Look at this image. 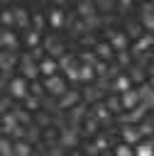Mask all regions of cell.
Listing matches in <instances>:
<instances>
[{
    "instance_id": "7402d4cb",
    "label": "cell",
    "mask_w": 154,
    "mask_h": 156,
    "mask_svg": "<svg viewBox=\"0 0 154 156\" xmlns=\"http://www.w3.org/2000/svg\"><path fill=\"white\" fill-rule=\"evenodd\" d=\"M93 115H95L100 122H110V117H112V110H110L108 105H103V102H93Z\"/></svg>"
},
{
    "instance_id": "6da1fadb",
    "label": "cell",
    "mask_w": 154,
    "mask_h": 156,
    "mask_svg": "<svg viewBox=\"0 0 154 156\" xmlns=\"http://www.w3.org/2000/svg\"><path fill=\"white\" fill-rule=\"evenodd\" d=\"M5 93H10L12 98H15V102H22L27 95H29V83H27V78L20 73V76H12L10 80H7V85H5Z\"/></svg>"
},
{
    "instance_id": "f1b7e54d",
    "label": "cell",
    "mask_w": 154,
    "mask_h": 156,
    "mask_svg": "<svg viewBox=\"0 0 154 156\" xmlns=\"http://www.w3.org/2000/svg\"><path fill=\"white\" fill-rule=\"evenodd\" d=\"M134 154H137V156L154 154V141H137V144H134Z\"/></svg>"
},
{
    "instance_id": "ffe728a7",
    "label": "cell",
    "mask_w": 154,
    "mask_h": 156,
    "mask_svg": "<svg viewBox=\"0 0 154 156\" xmlns=\"http://www.w3.org/2000/svg\"><path fill=\"white\" fill-rule=\"evenodd\" d=\"M42 102H44V98H42V95H37V93H29V95L22 100V105H24L29 112H37V110H42Z\"/></svg>"
},
{
    "instance_id": "44dd1931",
    "label": "cell",
    "mask_w": 154,
    "mask_h": 156,
    "mask_svg": "<svg viewBox=\"0 0 154 156\" xmlns=\"http://www.w3.org/2000/svg\"><path fill=\"white\" fill-rule=\"evenodd\" d=\"M100 124H103V122H100V119H98L93 112H88V117L83 119V134H88V136H90V134H95Z\"/></svg>"
},
{
    "instance_id": "7c38bea8",
    "label": "cell",
    "mask_w": 154,
    "mask_h": 156,
    "mask_svg": "<svg viewBox=\"0 0 154 156\" xmlns=\"http://www.w3.org/2000/svg\"><path fill=\"white\" fill-rule=\"evenodd\" d=\"M120 100H122V110H134L137 105H142V95L137 88H130L125 93H120Z\"/></svg>"
},
{
    "instance_id": "d6986e66",
    "label": "cell",
    "mask_w": 154,
    "mask_h": 156,
    "mask_svg": "<svg viewBox=\"0 0 154 156\" xmlns=\"http://www.w3.org/2000/svg\"><path fill=\"white\" fill-rule=\"evenodd\" d=\"M93 12H98V10H95V0H78V2H76V15H78V17H88V15H93Z\"/></svg>"
},
{
    "instance_id": "4fadbf2b",
    "label": "cell",
    "mask_w": 154,
    "mask_h": 156,
    "mask_svg": "<svg viewBox=\"0 0 154 156\" xmlns=\"http://www.w3.org/2000/svg\"><path fill=\"white\" fill-rule=\"evenodd\" d=\"M120 136H122V141H127V144H137L139 139H142V132H139V124H132V122H127L122 129H120Z\"/></svg>"
},
{
    "instance_id": "836d02e7",
    "label": "cell",
    "mask_w": 154,
    "mask_h": 156,
    "mask_svg": "<svg viewBox=\"0 0 154 156\" xmlns=\"http://www.w3.org/2000/svg\"><path fill=\"white\" fill-rule=\"evenodd\" d=\"M139 22H142V27H144L147 32H154V12L142 15V17H139Z\"/></svg>"
},
{
    "instance_id": "2e32d148",
    "label": "cell",
    "mask_w": 154,
    "mask_h": 156,
    "mask_svg": "<svg viewBox=\"0 0 154 156\" xmlns=\"http://www.w3.org/2000/svg\"><path fill=\"white\" fill-rule=\"evenodd\" d=\"M39 71H42V78L44 76H54V73H59L61 68H59V58H54V56H44L42 61H39Z\"/></svg>"
},
{
    "instance_id": "30bf717a",
    "label": "cell",
    "mask_w": 154,
    "mask_h": 156,
    "mask_svg": "<svg viewBox=\"0 0 154 156\" xmlns=\"http://www.w3.org/2000/svg\"><path fill=\"white\" fill-rule=\"evenodd\" d=\"M22 44H24L27 49H37V46H44V37H42L39 29L29 27V29H24V34H22Z\"/></svg>"
},
{
    "instance_id": "74e56055",
    "label": "cell",
    "mask_w": 154,
    "mask_h": 156,
    "mask_svg": "<svg viewBox=\"0 0 154 156\" xmlns=\"http://www.w3.org/2000/svg\"><path fill=\"white\" fill-rule=\"evenodd\" d=\"M66 2H68V0H54V7H64Z\"/></svg>"
},
{
    "instance_id": "7a4b0ae2",
    "label": "cell",
    "mask_w": 154,
    "mask_h": 156,
    "mask_svg": "<svg viewBox=\"0 0 154 156\" xmlns=\"http://www.w3.org/2000/svg\"><path fill=\"white\" fill-rule=\"evenodd\" d=\"M66 80H68V78H64L61 71L54 73V76H44V90H46L51 98H59V95H64V93L68 90Z\"/></svg>"
},
{
    "instance_id": "8d00e7d4",
    "label": "cell",
    "mask_w": 154,
    "mask_h": 156,
    "mask_svg": "<svg viewBox=\"0 0 154 156\" xmlns=\"http://www.w3.org/2000/svg\"><path fill=\"white\" fill-rule=\"evenodd\" d=\"M132 5H134V0H117V7H120L122 12H127V10H132Z\"/></svg>"
},
{
    "instance_id": "e0dca14e",
    "label": "cell",
    "mask_w": 154,
    "mask_h": 156,
    "mask_svg": "<svg viewBox=\"0 0 154 156\" xmlns=\"http://www.w3.org/2000/svg\"><path fill=\"white\" fill-rule=\"evenodd\" d=\"M93 49H95V54H98L100 61H112L115 58V49L110 46V41H98Z\"/></svg>"
},
{
    "instance_id": "603a6c76",
    "label": "cell",
    "mask_w": 154,
    "mask_h": 156,
    "mask_svg": "<svg viewBox=\"0 0 154 156\" xmlns=\"http://www.w3.org/2000/svg\"><path fill=\"white\" fill-rule=\"evenodd\" d=\"M73 66H78L76 56H71V54H61V56H59V68H61V73H66V71L73 68Z\"/></svg>"
},
{
    "instance_id": "83f0119b",
    "label": "cell",
    "mask_w": 154,
    "mask_h": 156,
    "mask_svg": "<svg viewBox=\"0 0 154 156\" xmlns=\"http://www.w3.org/2000/svg\"><path fill=\"white\" fill-rule=\"evenodd\" d=\"M49 117H51L49 112H42V110H37V112H34V119H32V122H34V124H39V127L44 129V127L54 124V119H49Z\"/></svg>"
},
{
    "instance_id": "8992f818",
    "label": "cell",
    "mask_w": 154,
    "mask_h": 156,
    "mask_svg": "<svg viewBox=\"0 0 154 156\" xmlns=\"http://www.w3.org/2000/svg\"><path fill=\"white\" fill-rule=\"evenodd\" d=\"M46 20H49V27H51L54 32H59V29H64V27H66L68 15L64 12V7H54V5H51V10L46 12Z\"/></svg>"
},
{
    "instance_id": "4316f807",
    "label": "cell",
    "mask_w": 154,
    "mask_h": 156,
    "mask_svg": "<svg viewBox=\"0 0 154 156\" xmlns=\"http://www.w3.org/2000/svg\"><path fill=\"white\" fill-rule=\"evenodd\" d=\"M32 27L34 29H44V27H49V20H46V15L44 12H32Z\"/></svg>"
},
{
    "instance_id": "cb8c5ba5",
    "label": "cell",
    "mask_w": 154,
    "mask_h": 156,
    "mask_svg": "<svg viewBox=\"0 0 154 156\" xmlns=\"http://www.w3.org/2000/svg\"><path fill=\"white\" fill-rule=\"evenodd\" d=\"M130 78H132L134 85H139V83H144V78H149V73H147L142 66H132V68H130Z\"/></svg>"
},
{
    "instance_id": "d590c367",
    "label": "cell",
    "mask_w": 154,
    "mask_h": 156,
    "mask_svg": "<svg viewBox=\"0 0 154 156\" xmlns=\"http://www.w3.org/2000/svg\"><path fill=\"white\" fill-rule=\"evenodd\" d=\"M2 154H5V156H12V154H15V144L7 139V134L2 136Z\"/></svg>"
},
{
    "instance_id": "484cf974",
    "label": "cell",
    "mask_w": 154,
    "mask_h": 156,
    "mask_svg": "<svg viewBox=\"0 0 154 156\" xmlns=\"http://www.w3.org/2000/svg\"><path fill=\"white\" fill-rule=\"evenodd\" d=\"M27 154H32V141L17 139L15 141V156H27Z\"/></svg>"
},
{
    "instance_id": "9c48e42d",
    "label": "cell",
    "mask_w": 154,
    "mask_h": 156,
    "mask_svg": "<svg viewBox=\"0 0 154 156\" xmlns=\"http://www.w3.org/2000/svg\"><path fill=\"white\" fill-rule=\"evenodd\" d=\"M68 112V124H73V127H83V119L88 117V107H86V102H78V105H73L71 110H66Z\"/></svg>"
},
{
    "instance_id": "d4e9b609",
    "label": "cell",
    "mask_w": 154,
    "mask_h": 156,
    "mask_svg": "<svg viewBox=\"0 0 154 156\" xmlns=\"http://www.w3.org/2000/svg\"><path fill=\"white\" fill-rule=\"evenodd\" d=\"M115 7H117V0H95V10L100 15H110Z\"/></svg>"
},
{
    "instance_id": "52a82bcc",
    "label": "cell",
    "mask_w": 154,
    "mask_h": 156,
    "mask_svg": "<svg viewBox=\"0 0 154 156\" xmlns=\"http://www.w3.org/2000/svg\"><path fill=\"white\" fill-rule=\"evenodd\" d=\"M44 51H46V56L59 58L61 54H66V46H64V41L56 34H49V37H44Z\"/></svg>"
},
{
    "instance_id": "5bb4252c",
    "label": "cell",
    "mask_w": 154,
    "mask_h": 156,
    "mask_svg": "<svg viewBox=\"0 0 154 156\" xmlns=\"http://www.w3.org/2000/svg\"><path fill=\"white\" fill-rule=\"evenodd\" d=\"M15 10V29H29L32 27V15L24 10V7H12Z\"/></svg>"
},
{
    "instance_id": "8fae6325",
    "label": "cell",
    "mask_w": 154,
    "mask_h": 156,
    "mask_svg": "<svg viewBox=\"0 0 154 156\" xmlns=\"http://www.w3.org/2000/svg\"><path fill=\"white\" fill-rule=\"evenodd\" d=\"M132 85H134V83H132L130 73H115L112 80H110V90H112V93H125V90H130Z\"/></svg>"
},
{
    "instance_id": "3957f363",
    "label": "cell",
    "mask_w": 154,
    "mask_h": 156,
    "mask_svg": "<svg viewBox=\"0 0 154 156\" xmlns=\"http://www.w3.org/2000/svg\"><path fill=\"white\" fill-rule=\"evenodd\" d=\"M78 102H83V90L68 88L64 95H59V100H56V107H59V110H71V107H73V105H78Z\"/></svg>"
},
{
    "instance_id": "1f68e13d",
    "label": "cell",
    "mask_w": 154,
    "mask_h": 156,
    "mask_svg": "<svg viewBox=\"0 0 154 156\" xmlns=\"http://www.w3.org/2000/svg\"><path fill=\"white\" fill-rule=\"evenodd\" d=\"M2 27H15V10H10V7H5L2 10Z\"/></svg>"
},
{
    "instance_id": "9a60e30c",
    "label": "cell",
    "mask_w": 154,
    "mask_h": 156,
    "mask_svg": "<svg viewBox=\"0 0 154 156\" xmlns=\"http://www.w3.org/2000/svg\"><path fill=\"white\" fill-rule=\"evenodd\" d=\"M17 51H10V49H2V56H0V63H2V71L12 73V68H20V61H17Z\"/></svg>"
},
{
    "instance_id": "4dcf8cb0",
    "label": "cell",
    "mask_w": 154,
    "mask_h": 156,
    "mask_svg": "<svg viewBox=\"0 0 154 156\" xmlns=\"http://www.w3.org/2000/svg\"><path fill=\"white\" fill-rule=\"evenodd\" d=\"M142 29H144V27H142V22H139V24H134V22H130V24L125 27V32L130 34V39H139V37L144 34Z\"/></svg>"
},
{
    "instance_id": "f35d334b",
    "label": "cell",
    "mask_w": 154,
    "mask_h": 156,
    "mask_svg": "<svg viewBox=\"0 0 154 156\" xmlns=\"http://www.w3.org/2000/svg\"><path fill=\"white\" fill-rule=\"evenodd\" d=\"M152 2H154V0H152Z\"/></svg>"
},
{
    "instance_id": "f546056e",
    "label": "cell",
    "mask_w": 154,
    "mask_h": 156,
    "mask_svg": "<svg viewBox=\"0 0 154 156\" xmlns=\"http://www.w3.org/2000/svg\"><path fill=\"white\" fill-rule=\"evenodd\" d=\"M98 98H100V90L88 83V88L83 90V100H86V102H98Z\"/></svg>"
},
{
    "instance_id": "ba28073f",
    "label": "cell",
    "mask_w": 154,
    "mask_h": 156,
    "mask_svg": "<svg viewBox=\"0 0 154 156\" xmlns=\"http://www.w3.org/2000/svg\"><path fill=\"white\" fill-rule=\"evenodd\" d=\"M20 37H17V29L15 27H2V37H0V44L2 49H10V51H17L20 49Z\"/></svg>"
},
{
    "instance_id": "5b68a950",
    "label": "cell",
    "mask_w": 154,
    "mask_h": 156,
    "mask_svg": "<svg viewBox=\"0 0 154 156\" xmlns=\"http://www.w3.org/2000/svg\"><path fill=\"white\" fill-rule=\"evenodd\" d=\"M20 73H22L27 80H29V78L34 80L37 76H42V71H39V61H37V58H32L29 54H27V56H22V58H20Z\"/></svg>"
},
{
    "instance_id": "277c9868",
    "label": "cell",
    "mask_w": 154,
    "mask_h": 156,
    "mask_svg": "<svg viewBox=\"0 0 154 156\" xmlns=\"http://www.w3.org/2000/svg\"><path fill=\"white\" fill-rule=\"evenodd\" d=\"M108 41L115 51H125L130 49V34L125 29H108Z\"/></svg>"
},
{
    "instance_id": "d6a6232c",
    "label": "cell",
    "mask_w": 154,
    "mask_h": 156,
    "mask_svg": "<svg viewBox=\"0 0 154 156\" xmlns=\"http://www.w3.org/2000/svg\"><path fill=\"white\" fill-rule=\"evenodd\" d=\"M112 151H115V154H120V156H127V154H134V146H132V144H127V141H122V144H117Z\"/></svg>"
},
{
    "instance_id": "ac0fdd59",
    "label": "cell",
    "mask_w": 154,
    "mask_h": 156,
    "mask_svg": "<svg viewBox=\"0 0 154 156\" xmlns=\"http://www.w3.org/2000/svg\"><path fill=\"white\" fill-rule=\"evenodd\" d=\"M78 76H81V83H95V78H98V73H95V66H90V63H81V68H78Z\"/></svg>"
},
{
    "instance_id": "e575fe53",
    "label": "cell",
    "mask_w": 154,
    "mask_h": 156,
    "mask_svg": "<svg viewBox=\"0 0 154 156\" xmlns=\"http://www.w3.org/2000/svg\"><path fill=\"white\" fill-rule=\"evenodd\" d=\"M105 105H108V107H110L112 112H117V110H122V100H120L117 95H110V98L105 100Z\"/></svg>"
}]
</instances>
